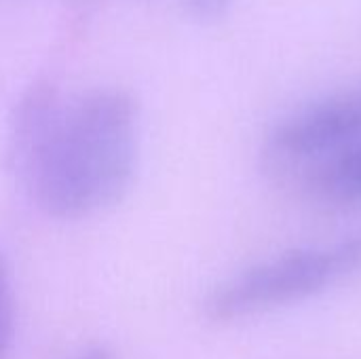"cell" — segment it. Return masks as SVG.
<instances>
[{"label": "cell", "instance_id": "1", "mask_svg": "<svg viewBox=\"0 0 361 359\" xmlns=\"http://www.w3.org/2000/svg\"><path fill=\"white\" fill-rule=\"evenodd\" d=\"M137 154V102L118 87L66 97L36 85L11 118L8 167L49 218L82 220L114 207L133 184Z\"/></svg>", "mask_w": 361, "mask_h": 359}, {"label": "cell", "instance_id": "2", "mask_svg": "<svg viewBox=\"0 0 361 359\" xmlns=\"http://www.w3.org/2000/svg\"><path fill=\"white\" fill-rule=\"evenodd\" d=\"M361 264V241L305 248L260 262L218 286L205 313L214 322H237L324 292Z\"/></svg>", "mask_w": 361, "mask_h": 359}, {"label": "cell", "instance_id": "3", "mask_svg": "<svg viewBox=\"0 0 361 359\" xmlns=\"http://www.w3.org/2000/svg\"><path fill=\"white\" fill-rule=\"evenodd\" d=\"M361 140V85L326 95L279 121L269 133V157L283 163L324 161Z\"/></svg>", "mask_w": 361, "mask_h": 359}, {"label": "cell", "instance_id": "4", "mask_svg": "<svg viewBox=\"0 0 361 359\" xmlns=\"http://www.w3.org/2000/svg\"><path fill=\"white\" fill-rule=\"evenodd\" d=\"M311 171V188L322 199L338 205L361 203V140L319 161Z\"/></svg>", "mask_w": 361, "mask_h": 359}, {"label": "cell", "instance_id": "5", "mask_svg": "<svg viewBox=\"0 0 361 359\" xmlns=\"http://www.w3.org/2000/svg\"><path fill=\"white\" fill-rule=\"evenodd\" d=\"M13 324H15L13 290H11L8 273L0 260V359L8 351V345L13 339Z\"/></svg>", "mask_w": 361, "mask_h": 359}, {"label": "cell", "instance_id": "6", "mask_svg": "<svg viewBox=\"0 0 361 359\" xmlns=\"http://www.w3.org/2000/svg\"><path fill=\"white\" fill-rule=\"evenodd\" d=\"M186 6L192 17L214 21V19H220L228 11L231 0H186Z\"/></svg>", "mask_w": 361, "mask_h": 359}, {"label": "cell", "instance_id": "7", "mask_svg": "<svg viewBox=\"0 0 361 359\" xmlns=\"http://www.w3.org/2000/svg\"><path fill=\"white\" fill-rule=\"evenodd\" d=\"M76 359H112L108 355V351H104V349H93V351H89V353H82L80 358Z\"/></svg>", "mask_w": 361, "mask_h": 359}]
</instances>
